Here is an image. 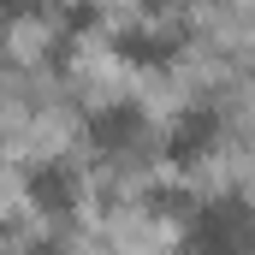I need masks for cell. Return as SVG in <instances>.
Wrapping results in <instances>:
<instances>
[{
	"instance_id": "5b68a950",
	"label": "cell",
	"mask_w": 255,
	"mask_h": 255,
	"mask_svg": "<svg viewBox=\"0 0 255 255\" xmlns=\"http://www.w3.org/2000/svg\"><path fill=\"white\" fill-rule=\"evenodd\" d=\"M42 6H54V0H0V12H6V18H12V12L24 18V12H42Z\"/></svg>"
},
{
	"instance_id": "7a4b0ae2",
	"label": "cell",
	"mask_w": 255,
	"mask_h": 255,
	"mask_svg": "<svg viewBox=\"0 0 255 255\" xmlns=\"http://www.w3.org/2000/svg\"><path fill=\"white\" fill-rule=\"evenodd\" d=\"M89 148H101V154H130L142 136H148V119L130 107V101H119V107H101V113H89Z\"/></svg>"
},
{
	"instance_id": "6da1fadb",
	"label": "cell",
	"mask_w": 255,
	"mask_h": 255,
	"mask_svg": "<svg viewBox=\"0 0 255 255\" xmlns=\"http://www.w3.org/2000/svg\"><path fill=\"white\" fill-rule=\"evenodd\" d=\"M24 196H30V208L36 214H77V172L65 166V160H42V166H30L24 172Z\"/></svg>"
},
{
	"instance_id": "277c9868",
	"label": "cell",
	"mask_w": 255,
	"mask_h": 255,
	"mask_svg": "<svg viewBox=\"0 0 255 255\" xmlns=\"http://www.w3.org/2000/svg\"><path fill=\"white\" fill-rule=\"evenodd\" d=\"M172 48H178V42L160 36V30H148V24H136V30H119V36H113V54H119L125 65H166V60H172Z\"/></svg>"
},
{
	"instance_id": "3957f363",
	"label": "cell",
	"mask_w": 255,
	"mask_h": 255,
	"mask_svg": "<svg viewBox=\"0 0 255 255\" xmlns=\"http://www.w3.org/2000/svg\"><path fill=\"white\" fill-rule=\"evenodd\" d=\"M214 136H220V119H214L208 107H190L178 125L166 130V160H172V166H196V160H208Z\"/></svg>"
}]
</instances>
